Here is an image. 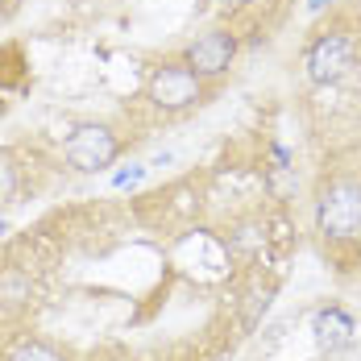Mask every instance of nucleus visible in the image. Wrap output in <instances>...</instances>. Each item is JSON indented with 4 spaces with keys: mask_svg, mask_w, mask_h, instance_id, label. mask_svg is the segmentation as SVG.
I'll use <instances>...</instances> for the list:
<instances>
[{
    "mask_svg": "<svg viewBox=\"0 0 361 361\" xmlns=\"http://www.w3.org/2000/svg\"><path fill=\"white\" fill-rule=\"evenodd\" d=\"M316 228L332 245L361 241V179L332 175L316 187Z\"/></svg>",
    "mask_w": 361,
    "mask_h": 361,
    "instance_id": "1",
    "label": "nucleus"
},
{
    "mask_svg": "<svg viewBox=\"0 0 361 361\" xmlns=\"http://www.w3.org/2000/svg\"><path fill=\"white\" fill-rule=\"evenodd\" d=\"M142 179V171H125V175H116V187H129V183Z\"/></svg>",
    "mask_w": 361,
    "mask_h": 361,
    "instance_id": "9",
    "label": "nucleus"
},
{
    "mask_svg": "<svg viewBox=\"0 0 361 361\" xmlns=\"http://www.w3.org/2000/svg\"><path fill=\"white\" fill-rule=\"evenodd\" d=\"M116 154H121V142H116V133H112L109 125H79L67 137V145H63L67 166L79 171V175L109 171L112 162H116Z\"/></svg>",
    "mask_w": 361,
    "mask_h": 361,
    "instance_id": "3",
    "label": "nucleus"
},
{
    "mask_svg": "<svg viewBox=\"0 0 361 361\" xmlns=\"http://www.w3.org/2000/svg\"><path fill=\"white\" fill-rule=\"evenodd\" d=\"M13 187H17V175H13V166L0 158V200H8V195H13Z\"/></svg>",
    "mask_w": 361,
    "mask_h": 361,
    "instance_id": "8",
    "label": "nucleus"
},
{
    "mask_svg": "<svg viewBox=\"0 0 361 361\" xmlns=\"http://www.w3.org/2000/svg\"><path fill=\"white\" fill-rule=\"evenodd\" d=\"M8 361H63V353H54L50 345H42V341H25V345H17Z\"/></svg>",
    "mask_w": 361,
    "mask_h": 361,
    "instance_id": "7",
    "label": "nucleus"
},
{
    "mask_svg": "<svg viewBox=\"0 0 361 361\" xmlns=\"http://www.w3.org/2000/svg\"><path fill=\"white\" fill-rule=\"evenodd\" d=\"M233 59H237V37L224 34V30L200 34L191 46H187V54H183V63H187L195 75H204V79L224 75L228 67H233Z\"/></svg>",
    "mask_w": 361,
    "mask_h": 361,
    "instance_id": "5",
    "label": "nucleus"
},
{
    "mask_svg": "<svg viewBox=\"0 0 361 361\" xmlns=\"http://www.w3.org/2000/svg\"><path fill=\"white\" fill-rule=\"evenodd\" d=\"M324 4H332V0H307V8H312V13H320Z\"/></svg>",
    "mask_w": 361,
    "mask_h": 361,
    "instance_id": "10",
    "label": "nucleus"
},
{
    "mask_svg": "<svg viewBox=\"0 0 361 361\" xmlns=\"http://www.w3.org/2000/svg\"><path fill=\"white\" fill-rule=\"evenodd\" d=\"M145 96L162 112H187L204 100V75H195L187 63H162L149 75Z\"/></svg>",
    "mask_w": 361,
    "mask_h": 361,
    "instance_id": "2",
    "label": "nucleus"
},
{
    "mask_svg": "<svg viewBox=\"0 0 361 361\" xmlns=\"http://www.w3.org/2000/svg\"><path fill=\"white\" fill-rule=\"evenodd\" d=\"M312 332H316V345L328 349V353H336V349H345V345H353V316L345 312V307H320L316 316H312Z\"/></svg>",
    "mask_w": 361,
    "mask_h": 361,
    "instance_id": "6",
    "label": "nucleus"
},
{
    "mask_svg": "<svg viewBox=\"0 0 361 361\" xmlns=\"http://www.w3.org/2000/svg\"><path fill=\"white\" fill-rule=\"evenodd\" d=\"M0 237H4V220H0Z\"/></svg>",
    "mask_w": 361,
    "mask_h": 361,
    "instance_id": "11",
    "label": "nucleus"
},
{
    "mask_svg": "<svg viewBox=\"0 0 361 361\" xmlns=\"http://www.w3.org/2000/svg\"><path fill=\"white\" fill-rule=\"evenodd\" d=\"M349 67H353V37L345 34V30H324V34L307 46V54H303V71H307L312 83H320V87L345 79Z\"/></svg>",
    "mask_w": 361,
    "mask_h": 361,
    "instance_id": "4",
    "label": "nucleus"
}]
</instances>
